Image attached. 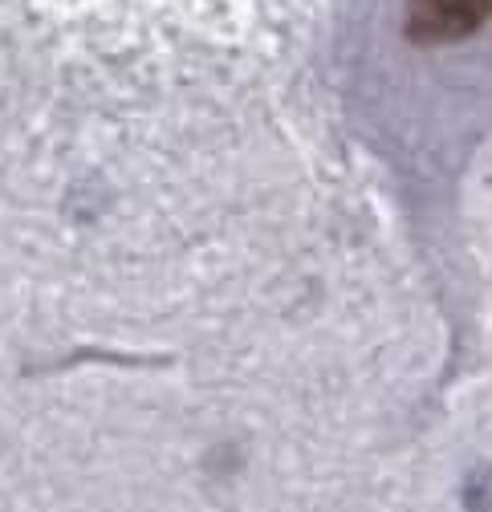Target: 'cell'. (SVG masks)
<instances>
[{
    "label": "cell",
    "instance_id": "cell-1",
    "mask_svg": "<svg viewBox=\"0 0 492 512\" xmlns=\"http://www.w3.org/2000/svg\"><path fill=\"white\" fill-rule=\"evenodd\" d=\"M492 17V0H411L407 37L419 45H448L476 33Z\"/></svg>",
    "mask_w": 492,
    "mask_h": 512
}]
</instances>
